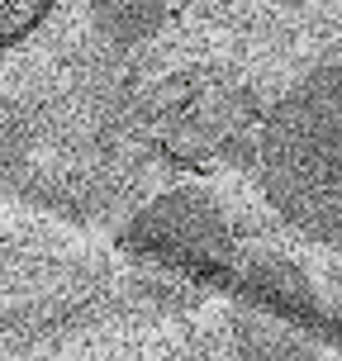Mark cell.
Here are the masks:
<instances>
[{"mask_svg": "<svg viewBox=\"0 0 342 361\" xmlns=\"http://www.w3.org/2000/svg\"><path fill=\"white\" fill-rule=\"evenodd\" d=\"M262 195L309 243L342 247V62L300 76L257 143Z\"/></svg>", "mask_w": 342, "mask_h": 361, "instance_id": "obj_1", "label": "cell"}, {"mask_svg": "<svg viewBox=\"0 0 342 361\" xmlns=\"http://www.w3.org/2000/svg\"><path fill=\"white\" fill-rule=\"evenodd\" d=\"M138 238H147V247L190 257V262H224L233 252L228 224L204 195H166L147 209L138 224Z\"/></svg>", "mask_w": 342, "mask_h": 361, "instance_id": "obj_2", "label": "cell"}, {"mask_svg": "<svg viewBox=\"0 0 342 361\" xmlns=\"http://www.w3.org/2000/svg\"><path fill=\"white\" fill-rule=\"evenodd\" d=\"M238 361H324L295 324H281L271 314H243L233 324Z\"/></svg>", "mask_w": 342, "mask_h": 361, "instance_id": "obj_3", "label": "cell"}, {"mask_svg": "<svg viewBox=\"0 0 342 361\" xmlns=\"http://www.w3.org/2000/svg\"><path fill=\"white\" fill-rule=\"evenodd\" d=\"M171 0H90V29L109 48H138L162 29Z\"/></svg>", "mask_w": 342, "mask_h": 361, "instance_id": "obj_4", "label": "cell"}, {"mask_svg": "<svg viewBox=\"0 0 342 361\" xmlns=\"http://www.w3.org/2000/svg\"><path fill=\"white\" fill-rule=\"evenodd\" d=\"M48 5H53V0H0V48L15 43Z\"/></svg>", "mask_w": 342, "mask_h": 361, "instance_id": "obj_5", "label": "cell"}, {"mask_svg": "<svg viewBox=\"0 0 342 361\" xmlns=\"http://www.w3.org/2000/svg\"><path fill=\"white\" fill-rule=\"evenodd\" d=\"M281 5H309V0H281Z\"/></svg>", "mask_w": 342, "mask_h": 361, "instance_id": "obj_6", "label": "cell"}]
</instances>
